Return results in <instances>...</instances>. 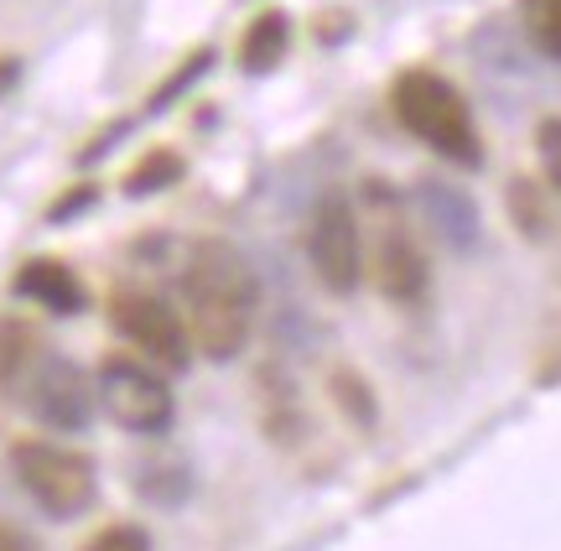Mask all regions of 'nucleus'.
<instances>
[{"mask_svg": "<svg viewBox=\"0 0 561 551\" xmlns=\"http://www.w3.org/2000/svg\"><path fill=\"white\" fill-rule=\"evenodd\" d=\"M182 307H187L182 312L187 338L203 359L214 365L240 359L255 333V312H261V282H255V266L244 261V250L229 240H198L187 250Z\"/></svg>", "mask_w": 561, "mask_h": 551, "instance_id": "obj_1", "label": "nucleus"}, {"mask_svg": "<svg viewBox=\"0 0 561 551\" xmlns=\"http://www.w3.org/2000/svg\"><path fill=\"white\" fill-rule=\"evenodd\" d=\"M390 110L421 146L437 151L442 162L462 167V172L483 167V136L473 125V110H468L458 83L442 79L437 68H405L401 79L390 83Z\"/></svg>", "mask_w": 561, "mask_h": 551, "instance_id": "obj_2", "label": "nucleus"}, {"mask_svg": "<svg viewBox=\"0 0 561 551\" xmlns=\"http://www.w3.org/2000/svg\"><path fill=\"white\" fill-rule=\"evenodd\" d=\"M11 473L26 490V500L53 520H79L100 500L94 458L79 448H62V443H47V437H21L11 448Z\"/></svg>", "mask_w": 561, "mask_h": 551, "instance_id": "obj_3", "label": "nucleus"}, {"mask_svg": "<svg viewBox=\"0 0 561 551\" xmlns=\"http://www.w3.org/2000/svg\"><path fill=\"white\" fill-rule=\"evenodd\" d=\"M94 401L115 427L136 432V437H161L178 422V395L167 386V375H157L146 359H130V354H110L100 365Z\"/></svg>", "mask_w": 561, "mask_h": 551, "instance_id": "obj_4", "label": "nucleus"}, {"mask_svg": "<svg viewBox=\"0 0 561 551\" xmlns=\"http://www.w3.org/2000/svg\"><path fill=\"white\" fill-rule=\"evenodd\" d=\"M369 204H375V250H369V271L380 297H390L396 307H416L432 291V266L421 250L416 229L405 225L401 204L385 193L380 183H369Z\"/></svg>", "mask_w": 561, "mask_h": 551, "instance_id": "obj_5", "label": "nucleus"}, {"mask_svg": "<svg viewBox=\"0 0 561 551\" xmlns=\"http://www.w3.org/2000/svg\"><path fill=\"white\" fill-rule=\"evenodd\" d=\"M307 261L333 297H354L364 282V219L354 198L322 193L307 219Z\"/></svg>", "mask_w": 561, "mask_h": 551, "instance_id": "obj_6", "label": "nucleus"}, {"mask_svg": "<svg viewBox=\"0 0 561 551\" xmlns=\"http://www.w3.org/2000/svg\"><path fill=\"white\" fill-rule=\"evenodd\" d=\"M110 323L130 348H140L146 359H157L161 369H187L193 365V338H187V323L182 312L157 291H140V286H121L110 297Z\"/></svg>", "mask_w": 561, "mask_h": 551, "instance_id": "obj_7", "label": "nucleus"}, {"mask_svg": "<svg viewBox=\"0 0 561 551\" xmlns=\"http://www.w3.org/2000/svg\"><path fill=\"white\" fill-rule=\"evenodd\" d=\"M16 386H21L26 411L53 432H79V427H89V416H94V386H89V375H83L73 359H58V354H47V348L32 359V369L21 375Z\"/></svg>", "mask_w": 561, "mask_h": 551, "instance_id": "obj_8", "label": "nucleus"}, {"mask_svg": "<svg viewBox=\"0 0 561 551\" xmlns=\"http://www.w3.org/2000/svg\"><path fill=\"white\" fill-rule=\"evenodd\" d=\"M416 198H421V208H426V225H432V234H437L447 250L468 255V250L479 245V208H473V198H468L462 187L437 183V177H421Z\"/></svg>", "mask_w": 561, "mask_h": 551, "instance_id": "obj_9", "label": "nucleus"}, {"mask_svg": "<svg viewBox=\"0 0 561 551\" xmlns=\"http://www.w3.org/2000/svg\"><path fill=\"white\" fill-rule=\"evenodd\" d=\"M11 291H16V297H26V302L47 307V312H58V318H73V312H83V307H89V291H83L79 271L62 266V261H53V255L26 261V266L16 271Z\"/></svg>", "mask_w": 561, "mask_h": 551, "instance_id": "obj_10", "label": "nucleus"}, {"mask_svg": "<svg viewBox=\"0 0 561 551\" xmlns=\"http://www.w3.org/2000/svg\"><path fill=\"white\" fill-rule=\"evenodd\" d=\"M504 204H510V219H515V229H520L525 240H536V245L557 240L561 198L541 183V177H510V187H504Z\"/></svg>", "mask_w": 561, "mask_h": 551, "instance_id": "obj_11", "label": "nucleus"}, {"mask_svg": "<svg viewBox=\"0 0 561 551\" xmlns=\"http://www.w3.org/2000/svg\"><path fill=\"white\" fill-rule=\"evenodd\" d=\"M286 47H291V16L286 11H261V16L244 26L240 37V68L250 73V79H261V73H271L280 58H286Z\"/></svg>", "mask_w": 561, "mask_h": 551, "instance_id": "obj_12", "label": "nucleus"}, {"mask_svg": "<svg viewBox=\"0 0 561 551\" xmlns=\"http://www.w3.org/2000/svg\"><path fill=\"white\" fill-rule=\"evenodd\" d=\"M182 172H187V162H182L172 146H151V151L125 172V198H151V193H167V187L182 183Z\"/></svg>", "mask_w": 561, "mask_h": 551, "instance_id": "obj_13", "label": "nucleus"}, {"mask_svg": "<svg viewBox=\"0 0 561 551\" xmlns=\"http://www.w3.org/2000/svg\"><path fill=\"white\" fill-rule=\"evenodd\" d=\"M37 354H42L37 328L21 323V318H0V386H16Z\"/></svg>", "mask_w": 561, "mask_h": 551, "instance_id": "obj_14", "label": "nucleus"}, {"mask_svg": "<svg viewBox=\"0 0 561 551\" xmlns=\"http://www.w3.org/2000/svg\"><path fill=\"white\" fill-rule=\"evenodd\" d=\"M333 401H339L343 416L359 432H369L380 422V401H375V390H369V380L359 369H333Z\"/></svg>", "mask_w": 561, "mask_h": 551, "instance_id": "obj_15", "label": "nucleus"}, {"mask_svg": "<svg viewBox=\"0 0 561 551\" xmlns=\"http://www.w3.org/2000/svg\"><path fill=\"white\" fill-rule=\"evenodd\" d=\"M520 26L541 58L561 62V0H520Z\"/></svg>", "mask_w": 561, "mask_h": 551, "instance_id": "obj_16", "label": "nucleus"}, {"mask_svg": "<svg viewBox=\"0 0 561 551\" xmlns=\"http://www.w3.org/2000/svg\"><path fill=\"white\" fill-rule=\"evenodd\" d=\"M214 58H219L214 47H198L193 58H182V62H178V73H172V79H161V83H157V94L146 100V115H161L167 104H178L182 94H187V89H193V83H198L203 73L214 68Z\"/></svg>", "mask_w": 561, "mask_h": 551, "instance_id": "obj_17", "label": "nucleus"}, {"mask_svg": "<svg viewBox=\"0 0 561 551\" xmlns=\"http://www.w3.org/2000/svg\"><path fill=\"white\" fill-rule=\"evenodd\" d=\"M536 162H541V183L561 198V115H546L536 125Z\"/></svg>", "mask_w": 561, "mask_h": 551, "instance_id": "obj_18", "label": "nucleus"}, {"mask_svg": "<svg viewBox=\"0 0 561 551\" xmlns=\"http://www.w3.org/2000/svg\"><path fill=\"white\" fill-rule=\"evenodd\" d=\"M83 551H151V536L130 526V520H121V526H104V531L89 536Z\"/></svg>", "mask_w": 561, "mask_h": 551, "instance_id": "obj_19", "label": "nucleus"}, {"mask_svg": "<svg viewBox=\"0 0 561 551\" xmlns=\"http://www.w3.org/2000/svg\"><path fill=\"white\" fill-rule=\"evenodd\" d=\"M94 198H100V187H94V183H79L73 193H68V198H58V204L47 208V225H68V219H73V214H83V208L94 204Z\"/></svg>", "mask_w": 561, "mask_h": 551, "instance_id": "obj_20", "label": "nucleus"}, {"mask_svg": "<svg viewBox=\"0 0 561 551\" xmlns=\"http://www.w3.org/2000/svg\"><path fill=\"white\" fill-rule=\"evenodd\" d=\"M0 551H37V541H32V536H21L16 526H5V520H0Z\"/></svg>", "mask_w": 561, "mask_h": 551, "instance_id": "obj_21", "label": "nucleus"}]
</instances>
